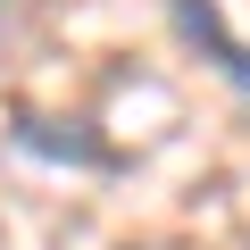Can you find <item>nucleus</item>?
I'll return each mask as SVG.
<instances>
[{
  "label": "nucleus",
  "mask_w": 250,
  "mask_h": 250,
  "mask_svg": "<svg viewBox=\"0 0 250 250\" xmlns=\"http://www.w3.org/2000/svg\"><path fill=\"white\" fill-rule=\"evenodd\" d=\"M9 142H17L25 159H50V167H117V150L92 134L83 117H34V108H17Z\"/></svg>",
  "instance_id": "obj_1"
},
{
  "label": "nucleus",
  "mask_w": 250,
  "mask_h": 250,
  "mask_svg": "<svg viewBox=\"0 0 250 250\" xmlns=\"http://www.w3.org/2000/svg\"><path fill=\"white\" fill-rule=\"evenodd\" d=\"M167 17H175V34L233 83V92H250V42H233L225 34V17H217V0H167Z\"/></svg>",
  "instance_id": "obj_2"
},
{
  "label": "nucleus",
  "mask_w": 250,
  "mask_h": 250,
  "mask_svg": "<svg viewBox=\"0 0 250 250\" xmlns=\"http://www.w3.org/2000/svg\"><path fill=\"white\" fill-rule=\"evenodd\" d=\"M17 25H25V0H0V42H9Z\"/></svg>",
  "instance_id": "obj_3"
}]
</instances>
